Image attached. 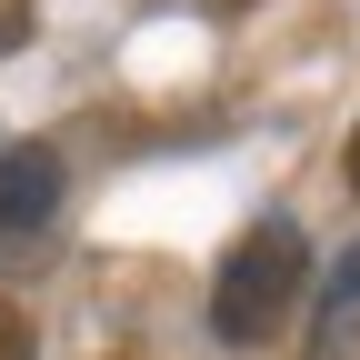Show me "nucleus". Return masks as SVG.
<instances>
[{
  "label": "nucleus",
  "instance_id": "1",
  "mask_svg": "<svg viewBox=\"0 0 360 360\" xmlns=\"http://www.w3.org/2000/svg\"><path fill=\"white\" fill-rule=\"evenodd\" d=\"M300 281H310V240H300V220H290V210L250 220L240 250L220 260V281H210V330L231 340V350H260V340L300 310Z\"/></svg>",
  "mask_w": 360,
  "mask_h": 360
},
{
  "label": "nucleus",
  "instance_id": "2",
  "mask_svg": "<svg viewBox=\"0 0 360 360\" xmlns=\"http://www.w3.org/2000/svg\"><path fill=\"white\" fill-rule=\"evenodd\" d=\"M51 210H60V150L51 141L0 150V260H20L40 231H51Z\"/></svg>",
  "mask_w": 360,
  "mask_h": 360
},
{
  "label": "nucleus",
  "instance_id": "3",
  "mask_svg": "<svg viewBox=\"0 0 360 360\" xmlns=\"http://www.w3.org/2000/svg\"><path fill=\"white\" fill-rule=\"evenodd\" d=\"M30 30H40V0H0V60H11Z\"/></svg>",
  "mask_w": 360,
  "mask_h": 360
},
{
  "label": "nucleus",
  "instance_id": "4",
  "mask_svg": "<svg viewBox=\"0 0 360 360\" xmlns=\"http://www.w3.org/2000/svg\"><path fill=\"white\" fill-rule=\"evenodd\" d=\"M40 350V330H30V310H11V300H0V360H30Z\"/></svg>",
  "mask_w": 360,
  "mask_h": 360
},
{
  "label": "nucleus",
  "instance_id": "5",
  "mask_svg": "<svg viewBox=\"0 0 360 360\" xmlns=\"http://www.w3.org/2000/svg\"><path fill=\"white\" fill-rule=\"evenodd\" d=\"M160 11H200V20H240L250 0H160Z\"/></svg>",
  "mask_w": 360,
  "mask_h": 360
},
{
  "label": "nucleus",
  "instance_id": "6",
  "mask_svg": "<svg viewBox=\"0 0 360 360\" xmlns=\"http://www.w3.org/2000/svg\"><path fill=\"white\" fill-rule=\"evenodd\" d=\"M340 180H350V191H360V130H350V150H340Z\"/></svg>",
  "mask_w": 360,
  "mask_h": 360
}]
</instances>
